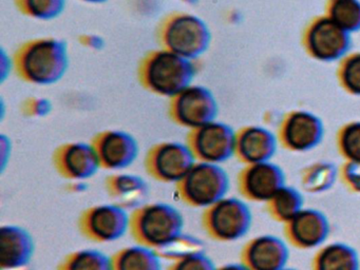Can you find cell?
<instances>
[{"instance_id":"6da1fadb","label":"cell","mask_w":360,"mask_h":270,"mask_svg":"<svg viewBox=\"0 0 360 270\" xmlns=\"http://www.w3.org/2000/svg\"><path fill=\"white\" fill-rule=\"evenodd\" d=\"M13 67L18 77L29 84H56L68 70V46L64 40L53 37L28 40L16 50Z\"/></svg>"},{"instance_id":"7a4b0ae2","label":"cell","mask_w":360,"mask_h":270,"mask_svg":"<svg viewBox=\"0 0 360 270\" xmlns=\"http://www.w3.org/2000/svg\"><path fill=\"white\" fill-rule=\"evenodd\" d=\"M195 74L193 60L163 48L149 51L138 65V79L143 88L168 98L193 84Z\"/></svg>"},{"instance_id":"3957f363","label":"cell","mask_w":360,"mask_h":270,"mask_svg":"<svg viewBox=\"0 0 360 270\" xmlns=\"http://www.w3.org/2000/svg\"><path fill=\"white\" fill-rule=\"evenodd\" d=\"M184 217L178 208L164 202H149L134 209L129 231L136 244L165 250L183 236Z\"/></svg>"},{"instance_id":"277c9868","label":"cell","mask_w":360,"mask_h":270,"mask_svg":"<svg viewBox=\"0 0 360 270\" xmlns=\"http://www.w3.org/2000/svg\"><path fill=\"white\" fill-rule=\"evenodd\" d=\"M157 36L162 48L189 60L203 55L212 40L207 25L197 15L186 12L170 13L164 17Z\"/></svg>"},{"instance_id":"5b68a950","label":"cell","mask_w":360,"mask_h":270,"mask_svg":"<svg viewBox=\"0 0 360 270\" xmlns=\"http://www.w3.org/2000/svg\"><path fill=\"white\" fill-rule=\"evenodd\" d=\"M231 187L226 171L220 165L195 162L193 168L176 185L184 204L206 209L224 198Z\"/></svg>"},{"instance_id":"8992f818","label":"cell","mask_w":360,"mask_h":270,"mask_svg":"<svg viewBox=\"0 0 360 270\" xmlns=\"http://www.w3.org/2000/svg\"><path fill=\"white\" fill-rule=\"evenodd\" d=\"M202 227L216 240L231 242L243 238L252 225L250 207L237 198L225 196L202 214Z\"/></svg>"},{"instance_id":"52a82bcc","label":"cell","mask_w":360,"mask_h":270,"mask_svg":"<svg viewBox=\"0 0 360 270\" xmlns=\"http://www.w3.org/2000/svg\"><path fill=\"white\" fill-rule=\"evenodd\" d=\"M197 160L186 143L162 141L151 146L145 156L146 172L155 181L178 184Z\"/></svg>"},{"instance_id":"ba28073f","label":"cell","mask_w":360,"mask_h":270,"mask_svg":"<svg viewBox=\"0 0 360 270\" xmlns=\"http://www.w3.org/2000/svg\"><path fill=\"white\" fill-rule=\"evenodd\" d=\"M84 238L96 243H111L123 238L130 228L127 209L115 202L85 209L77 221Z\"/></svg>"},{"instance_id":"9c48e42d","label":"cell","mask_w":360,"mask_h":270,"mask_svg":"<svg viewBox=\"0 0 360 270\" xmlns=\"http://www.w3.org/2000/svg\"><path fill=\"white\" fill-rule=\"evenodd\" d=\"M218 105L214 94L205 86L191 84L170 98L168 115L183 128H199L216 120Z\"/></svg>"},{"instance_id":"30bf717a","label":"cell","mask_w":360,"mask_h":270,"mask_svg":"<svg viewBox=\"0 0 360 270\" xmlns=\"http://www.w3.org/2000/svg\"><path fill=\"white\" fill-rule=\"evenodd\" d=\"M186 143L197 162L220 165L236 153V134L233 129L216 120L189 130Z\"/></svg>"},{"instance_id":"8fae6325","label":"cell","mask_w":360,"mask_h":270,"mask_svg":"<svg viewBox=\"0 0 360 270\" xmlns=\"http://www.w3.org/2000/svg\"><path fill=\"white\" fill-rule=\"evenodd\" d=\"M98 154L101 168L120 171L131 166L139 158L138 141L130 133L122 130H105L91 139Z\"/></svg>"},{"instance_id":"7c38bea8","label":"cell","mask_w":360,"mask_h":270,"mask_svg":"<svg viewBox=\"0 0 360 270\" xmlns=\"http://www.w3.org/2000/svg\"><path fill=\"white\" fill-rule=\"evenodd\" d=\"M58 174L69 181H86L101 169L98 154L91 143L72 141L58 146L52 155Z\"/></svg>"},{"instance_id":"4fadbf2b","label":"cell","mask_w":360,"mask_h":270,"mask_svg":"<svg viewBox=\"0 0 360 270\" xmlns=\"http://www.w3.org/2000/svg\"><path fill=\"white\" fill-rule=\"evenodd\" d=\"M35 240L26 228L5 225L0 228V268L22 270L32 261Z\"/></svg>"},{"instance_id":"5bb4252c","label":"cell","mask_w":360,"mask_h":270,"mask_svg":"<svg viewBox=\"0 0 360 270\" xmlns=\"http://www.w3.org/2000/svg\"><path fill=\"white\" fill-rule=\"evenodd\" d=\"M283 186L281 171L266 162L252 164L240 176L242 193L252 200H271Z\"/></svg>"},{"instance_id":"9a60e30c","label":"cell","mask_w":360,"mask_h":270,"mask_svg":"<svg viewBox=\"0 0 360 270\" xmlns=\"http://www.w3.org/2000/svg\"><path fill=\"white\" fill-rule=\"evenodd\" d=\"M288 257V247L281 238L263 236L246 247L243 263L252 270H281Z\"/></svg>"},{"instance_id":"2e32d148","label":"cell","mask_w":360,"mask_h":270,"mask_svg":"<svg viewBox=\"0 0 360 270\" xmlns=\"http://www.w3.org/2000/svg\"><path fill=\"white\" fill-rule=\"evenodd\" d=\"M107 193L113 202L125 209L142 206L148 195V185L140 175L131 173H115L105 179Z\"/></svg>"},{"instance_id":"e0dca14e","label":"cell","mask_w":360,"mask_h":270,"mask_svg":"<svg viewBox=\"0 0 360 270\" xmlns=\"http://www.w3.org/2000/svg\"><path fill=\"white\" fill-rule=\"evenodd\" d=\"M290 221V236L300 246H318L328 236V219L319 211L302 209Z\"/></svg>"},{"instance_id":"ac0fdd59","label":"cell","mask_w":360,"mask_h":270,"mask_svg":"<svg viewBox=\"0 0 360 270\" xmlns=\"http://www.w3.org/2000/svg\"><path fill=\"white\" fill-rule=\"evenodd\" d=\"M112 270H162L159 251L136 244L120 249L111 255Z\"/></svg>"},{"instance_id":"d6986e66","label":"cell","mask_w":360,"mask_h":270,"mask_svg":"<svg viewBox=\"0 0 360 270\" xmlns=\"http://www.w3.org/2000/svg\"><path fill=\"white\" fill-rule=\"evenodd\" d=\"M271 147V139L261 129H246L236 134L235 154L250 164L266 162Z\"/></svg>"},{"instance_id":"ffe728a7","label":"cell","mask_w":360,"mask_h":270,"mask_svg":"<svg viewBox=\"0 0 360 270\" xmlns=\"http://www.w3.org/2000/svg\"><path fill=\"white\" fill-rule=\"evenodd\" d=\"M58 270H112L110 255L98 249H81L67 255Z\"/></svg>"},{"instance_id":"44dd1931","label":"cell","mask_w":360,"mask_h":270,"mask_svg":"<svg viewBox=\"0 0 360 270\" xmlns=\"http://www.w3.org/2000/svg\"><path fill=\"white\" fill-rule=\"evenodd\" d=\"M317 270H359L357 253L347 245H330L320 252Z\"/></svg>"},{"instance_id":"7402d4cb","label":"cell","mask_w":360,"mask_h":270,"mask_svg":"<svg viewBox=\"0 0 360 270\" xmlns=\"http://www.w3.org/2000/svg\"><path fill=\"white\" fill-rule=\"evenodd\" d=\"M285 136L292 147L297 149L309 148L317 141V122L304 114L294 116L288 122Z\"/></svg>"},{"instance_id":"603a6c76","label":"cell","mask_w":360,"mask_h":270,"mask_svg":"<svg viewBox=\"0 0 360 270\" xmlns=\"http://www.w3.org/2000/svg\"><path fill=\"white\" fill-rule=\"evenodd\" d=\"M25 16L39 20H51L64 12L66 0H14Z\"/></svg>"},{"instance_id":"cb8c5ba5","label":"cell","mask_w":360,"mask_h":270,"mask_svg":"<svg viewBox=\"0 0 360 270\" xmlns=\"http://www.w3.org/2000/svg\"><path fill=\"white\" fill-rule=\"evenodd\" d=\"M271 202L276 214L284 221H292L302 210V196L296 189L288 186H283Z\"/></svg>"},{"instance_id":"d4e9b609","label":"cell","mask_w":360,"mask_h":270,"mask_svg":"<svg viewBox=\"0 0 360 270\" xmlns=\"http://www.w3.org/2000/svg\"><path fill=\"white\" fill-rule=\"evenodd\" d=\"M341 35L338 29L330 23L320 25L313 34V44L318 54L328 56L334 54L340 46Z\"/></svg>"},{"instance_id":"484cf974","label":"cell","mask_w":360,"mask_h":270,"mask_svg":"<svg viewBox=\"0 0 360 270\" xmlns=\"http://www.w3.org/2000/svg\"><path fill=\"white\" fill-rule=\"evenodd\" d=\"M214 261L202 250L191 251L174 259L166 270H217Z\"/></svg>"},{"instance_id":"4316f807","label":"cell","mask_w":360,"mask_h":270,"mask_svg":"<svg viewBox=\"0 0 360 270\" xmlns=\"http://www.w3.org/2000/svg\"><path fill=\"white\" fill-rule=\"evenodd\" d=\"M343 148L347 156L360 165V126H353L345 131Z\"/></svg>"},{"instance_id":"83f0119b","label":"cell","mask_w":360,"mask_h":270,"mask_svg":"<svg viewBox=\"0 0 360 270\" xmlns=\"http://www.w3.org/2000/svg\"><path fill=\"white\" fill-rule=\"evenodd\" d=\"M52 105L50 101L46 98H39V97H31L27 99L24 103L25 114L29 116H45L51 111Z\"/></svg>"},{"instance_id":"f1b7e54d","label":"cell","mask_w":360,"mask_h":270,"mask_svg":"<svg viewBox=\"0 0 360 270\" xmlns=\"http://www.w3.org/2000/svg\"><path fill=\"white\" fill-rule=\"evenodd\" d=\"M337 19L340 21L341 23L345 25H351V19L355 18L357 11L356 8H354V4L351 1H342L339 4L338 8L336 10Z\"/></svg>"},{"instance_id":"f546056e","label":"cell","mask_w":360,"mask_h":270,"mask_svg":"<svg viewBox=\"0 0 360 270\" xmlns=\"http://www.w3.org/2000/svg\"><path fill=\"white\" fill-rule=\"evenodd\" d=\"M349 84L356 88L360 89V60L352 63L349 69Z\"/></svg>"},{"instance_id":"4dcf8cb0","label":"cell","mask_w":360,"mask_h":270,"mask_svg":"<svg viewBox=\"0 0 360 270\" xmlns=\"http://www.w3.org/2000/svg\"><path fill=\"white\" fill-rule=\"evenodd\" d=\"M347 179H349V184H352L354 188H356L357 190H360L359 171L349 170V174H347Z\"/></svg>"},{"instance_id":"1f68e13d","label":"cell","mask_w":360,"mask_h":270,"mask_svg":"<svg viewBox=\"0 0 360 270\" xmlns=\"http://www.w3.org/2000/svg\"><path fill=\"white\" fill-rule=\"evenodd\" d=\"M217 270H252L245 263H233L222 266Z\"/></svg>"},{"instance_id":"d6a6232c","label":"cell","mask_w":360,"mask_h":270,"mask_svg":"<svg viewBox=\"0 0 360 270\" xmlns=\"http://www.w3.org/2000/svg\"><path fill=\"white\" fill-rule=\"evenodd\" d=\"M81 1L88 2V4H104L108 0H81Z\"/></svg>"},{"instance_id":"836d02e7","label":"cell","mask_w":360,"mask_h":270,"mask_svg":"<svg viewBox=\"0 0 360 270\" xmlns=\"http://www.w3.org/2000/svg\"><path fill=\"white\" fill-rule=\"evenodd\" d=\"M180 1L185 2V4H195V2H198V0H180Z\"/></svg>"},{"instance_id":"e575fe53","label":"cell","mask_w":360,"mask_h":270,"mask_svg":"<svg viewBox=\"0 0 360 270\" xmlns=\"http://www.w3.org/2000/svg\"><path fill=\"white\" fill-rule=\"evenodd\" d=\"M281 270H295V269H286V268L284 267L283 269H281Z\"/></svg>"}]
</instances>
